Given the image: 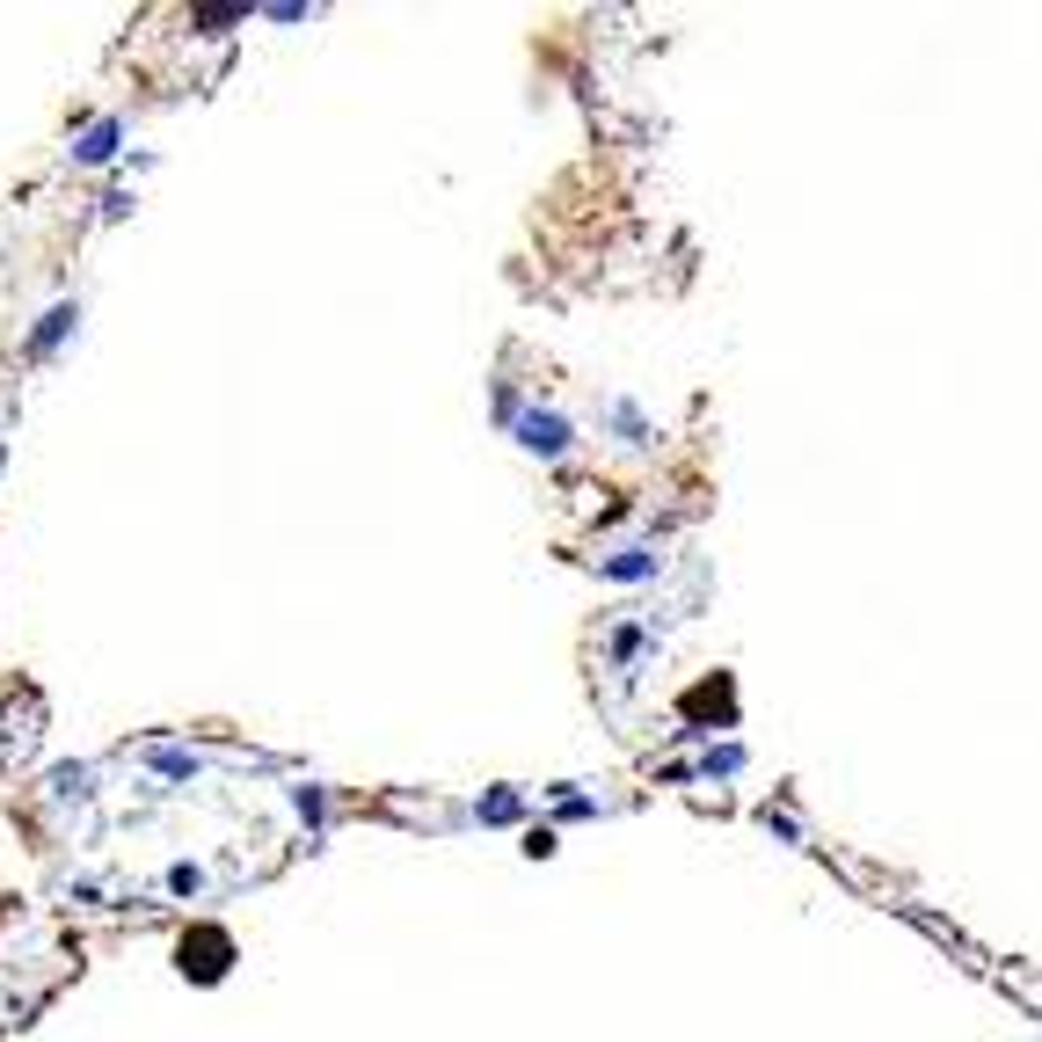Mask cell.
<instances>
[{
    "instance_id": "obj_1",
    "label": "cell",
    "mask_w": 1042,
    "mask_h": 1042,
    "mask_svg": "<svg viewBox=\"0 0 1042 1042\" xmlns=\"http://www.w3.org/2000/svg\"><path fill=\"white\" fill-rule=\"evenodd\" d=\"M510 431H518V445L533 452V460H569L576 452V431L555 409H510Z\"/></svg>"
},
{
    "instance_id": "obj_2",
    "label": "cell",
    "mask_w": 1042,
    "mask_h": 1042,
    "mask_svg": "<svg viewBox=\"0 0 1042 1042\" xmlns=\"http://www.w3.org/2000/svg\"><path fill=\"white\" fill-rule=\"evenodd\" d=\"M598 576H612V584H649V576H663V555L649 547V539H635V547L598 555Z\"/></svg>"
},
{
    "instance_id": "obj_3",
    "label": "cell",
    "mask_w": 1042,
    "mask_h": 1042,
    "mask_svg": "<svg viewBox=\"0 0 1042 1042\" xmlns=\"http://www.w3.org/2000/svg\"><path fill=\"white\" fill-rule=\"evenodd\" d=\"M117 132H124L117 117H103V124H87L81 140H73V161H81V168H103V161L117 154Z\"/></svg>"
},
{
    "instance_id": "obj_4",
    "label": "cell",
    "mask_w": 1042,
    "mask_h": 1042,
    "mask_svg": "<svg viewBox=\"0 0 1042 1042\" xmlns=\"http://www.w3.org/2000/svg\"><path fill=\"white\" fill-rule=\"evenodd\" d=\"M73 321H81V307H73V299H66V307H52V313H44V321L30 329V358H44L59 336H73Z\"/></svg>"
},
{
    "instance_id": "obj_5",
    "label": "cell",
    "mask_w": 1042,
    "mask_h": 1042,
    "mask_svg": "<svg viewBox=\"0 0 1042 1042\" xmlns=\"http://www.w3.org/2000/svg\"><path fill=\"white\" fill-rule=\"evenodd\" d=\"M606 416H612V431H620L627 445H649V423H642V409H635V401H612Z\"/></svg>"
},
{
    "instance_id": "obj_6",
    "label": "cell",
    "mask_w": 1042,
    "mask_h": 1042,
    "mask_svg": "<svg viewBox=\"0 0 1042 1042\" xmlns=\"http://www.w3.org/2000/svg\"><path fill=\"white\" fill-rule=\"evenodd\" d=\"M736 765H744V744H722V751L700 759V773H736Z\"/></svg>"
},
{
    "instance_id": "obj_7",
    "label": "cell",
    "mask_w": 1042,
    "mask_h": 1042,
    "mask_svg": "<svg viewBox=\"0 0 1042 1042\" xmlns=\"http://www.w3.org/2000/svg\"><path fill=\"white\" fill-rule=\"evenodd\" d=\"M482 817H488V824H510V817H518V795H488Z\"/></svg>"
}]
</instances>
